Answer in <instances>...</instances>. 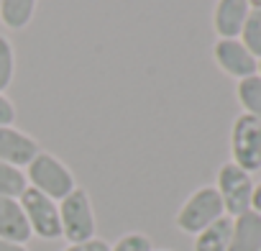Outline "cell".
I'll use <instances>...</instances> for the list:
<instances>
[{
  "instance_id": "1",
  "label": "cell",
  "mask_w": 261,
  "mask_h": 251,
  "mask_svg": "<svg viewBox=\"0 0 261 251\" xmlns=\"http://www.w3.org/2000/svg\"><path fill=\"white\" fill-rule=\"evenodd\" d=\"M26 180L31 182L34 190L44 192L46 197L51 200H64L74 187V174L69 172V167L64 162H59L54 154H46V152H39L36 159L29 164V172H26Z\"/></svg>"
},
{
  "instance_id": "2",
  "label": "cell",
  "mask_w": 261,
  "mask_h": 251,
  "mask_svg": "<svg viewBox=\"0 0 261 251\" xmlns=\"http://www.w3.org/2000/svg\"><path fill=\"white\" fill-rule=\"evenodd\" d=\"M59 223H62V236L69 243H82L95 238V213L90 195L82 187H74L64 200H59Z\"/></svg>"
},
{
  "instance_id": "3",
  "label": "cell",
  "mask_w": 261,
  "mask_h": 251,
  "mask_svg": "<svg viewBox=\"0 0 261 251\" xmlns=\"http://www.w3.org/2000/svg\"><path fill=\"white\" fill-rule=\"evenodd\" d=\"M223 215H225V208H223V200H220L218 190L215 187H200L179 208L177 225H179V231L197 236L200 231H205L207 225H213Z\"/></svg>"
},
{
  "instance_id": "4",
  "label": "cell",
  "mask_w": 261,
  "mask_h": 251,
  "mask_svg": "<svg viewBox=\"0 0 261 251\" xmlns=\"http://www.w3.org/2000/svg\"><path fill=\"white\" fill-rule=\"evenodd\" d=\"M230 152H233V164L241 167L243 172H256L261 169V120L243 113L233 120L230 131Z\"/></svg>"
},
{
  "instance_id": "5",
  "label": "cell",
  "mask_w": 261,
  "mask_h": 251,
  "mask_svg": "<svg viewBox=\"0 0 261 251\" xmlns=\"http://www.w3.org/2000/svg\"><path fill=\"white\" fill-rule=\"evenodd\" d=\"M26 218H29V225H31V233L44 238V241H54L62 236V223H59V203L46 197L44 192L34 190V187H26L23 195L18 197Z\"/></svg>"
},
{
  "instance_id": "6",
  "label": "cell",
  "mask_w": 261,
  "mask_h": 251,
  "mask_svg": "<svg viewBox=\"0 0 261 251\" xmlns=\"http://www.w3.org/2000/svg\"><path fill=\"white\" fill-rule=\"evenodd\" d=\"M218 195L223 200V208L228 215L238 218L251 210V197H253V182L251 174L236 167L233 162L223 164L218 172Z\"/></svg>"
},
{
  "instance_id": "7",
  "label": "cell",
  "mask_w": 261,
  "mask_h": 251,
  "mask_svg": "<svg viewBox=\"0 0 261 251\" xmlns=\"http://www.w3.org/2000/svg\"><path fill=\"white\" fill-rule=\"evenodd\" d=\"M213 57L218 67L236 80H246L258 72V59L241 44V39H218L213 46Z\"/></svg>"
},
{
  "instance_id": "8",
  "label": "cell",
  "mask_w": 261,
  "mask_h": 251,
  "mask_svg": "<svg viewBox=\"0 0 261 251\" xmlns=\"http://www.w3.org/2000/svg\"><path fill=\"white\" fill-rule=\"evenodd\" d=\"M41 149L36 139L13 129V126H0V162L21 169V167H29Z\"/></svg>"
},
{
  "instance_id": "9",
  "label": "cell",
  "mask_w": 261,
  "mask_h": 251,
  "mask_svg": "<svg viewBox=\"0 0 261 251\" xmlns=\"http://www.w3.org/2000/svg\"><path fill=\"white\" fill-rule=\"evenodd\" d=\"M31 236L34 233L21 203L16 197H0V238L26 246Z\"/></svg>"
},
{
  "instance_id": "10",
  "label": "cell",
  "mask_w": 261,
  "mask_h": 251,
  "mask_svg": "<svg viewBox=\"0 0 261 251\" xmlns=\"http://www.w3.org/2000/svg\"><path fill=\"white\" fill-rule=\"evenodd\" d=\"M248 13H251V6L246 0H218L215 16H213L218 36L220 39H238Z\"/></svg>"
},
{
  "instance_id": "11",
  "label": "cell",
  "mask_w": 261,
  "mask_h": 251,
  "mask_svg": "<svg viewBox=\"0 0 261 251\" xmlns=\"http://www.w3.org/2000/svg\"><path fill=\"white\" fill-rule=\"evenodd\" d=\"M228 251H261V215L248 210L233 220Z\"/></svg>"
},
{
  "instance_id": "12",
  "label": "cell",
  "mask_w": 261,
  "mask_h": 251,
  "mask_svg": "<svg viewBox=\"0 0 261 251\" xmlns=\"http://www.w3.org/2000/svg\"><path fill=\"white\" fill-rule=\"evenodd\" d=\"M230 231H233V218L223 215L205 231L195 236V251H228L230 243Z\"/></svg>"
},
{
  "instance_id": "13",
  "label": "cell",
  "mask_w": 261,
  "mask_h": 251,
  "mask_svg": "<svg viewBox=\"0 0 261 251\" xmlns=\"http://www.w3.org/2000/svg\"><path fill=\"white\" fill-rule=\"evenodd\" d=\"M36 13V0H0V21L18 31L31 23Z\"/></svg>"
},
{
  "instance_id": "14",
  "label": "cell",
  "mask_w": 261,
  "mask_h": 251,
  "mask_svg": "<svg viewBox=\"0 0 261 251\" xmlns=\"http://www.w3.org/2000/svg\"><path fill=\"white\" fill-rule=\"evenodd\" d=\"M236 92H238V103L243 105V110L261 120V77L253 74V77L238 80V90Z\"/></svg>"
},
{
  "instance_id": "15",
  "label": "cell",
  "mask_w": 261,
  "mask_h": 251,
  "mask_svg": "<svg viewBox=\"0 0 261 251\" xmlns=\"http://www.w3.org/2000/svg\"><path fill=\"white\" fill-rule=\"evenodd\" d=\"M26 187H29V180L18 167L0 162V197H16L18 200Z\"/></svg>"
},
{
  "instance_id": "16",
  "label": "cell",
  "mask_w": 261,
  "mask_h": 251,
  "mask_svg": "<svg viewBox=\"0 0 261 251\" xmlns=\"http://www.w3.org/2000/svg\"><path fill=\"white\" fill-rule=\"evenodd\" d=\"M241 44L256 57L261 59V8H253L241 29Z\"/></svg>"
},
{
  "instance_id": "17",
  "label": "cell",
  "mask_w": 261,
  "mask_h": 251,
  "mask_svg": "<svg viewBox=\"0 0 261 251\" xmlns=\"http://www.w3.org/2000/svg\"><path fill=\"white\" fill-rule=\"evenodd\" d=\"M13 72H16V54H13V44L0 36V92H3L11 82H13Z\"/></svg>"
},
{
  "instance_id": "18",
  "label": "cell",
  "mask_w": 261,
  "mask_h": 251,
  "mask_svg": "<svg viewBox=\"0 0 261 251\" xmlns=\"http://www.w3.org/2000/svg\"><path fill=\"white\" fill-rule=\"evenodd\" d=\"M110 251H154V246H151V238L144 233H128V236L118 238L110 246Z\"/></svg>"
},
{
  "instance_id": "19",
  "label": "cell",
  "mask_w": 261,
  "mask_h": 251,
  "mask_svg": "<svg viewBox=\"0 0 261 251\" xmlns=\"http://www.w3.org/2000/svg\"><path fill=\"white\" fill-rule=\"evenodd\" d=\"M64 251H110V243L102 241V238H90V241H82V243H69Z\"/></svg>"
},
{
  "instance_id": "20",
  "label": "cell",
  "mask_w": 261,
  "mask_h": 251,
  "mask_svg": "<svg viewBox=\"0 0 261 251\" xmlns=\"http://www.w3.org/2000/svg\"><path fill=\"white\" fill-rule=\"evenodd\" d=\"M13 120H16V108L3 92H0V126H13Z\"/></svg>"
},
{
  "instance_id": "21",
  "label": "cell",
  "mask_w": 261,
  "mask_h": 251,
  "mask_svg": "<svg viewBox=\"0 0 261 251\" xmlns=\"http://www.w3.org/2000/svg\"><path fill=\"white\" fill-rule=\"evenodd\" d=\"M251 210L261 215V182L253 187V197H251Z\"/></svg>"
},
{
  "instance_id": "22",
  "label": "cell",
  "mask_w": 261,
  "mask_h": 251,
  "mask_svg": "<svg viewBox=\"0 0 261 251\" xmlns=\"http://www.w3.org/2000/svg\"><path fill=\"white\" fill-rule=\"evenodd\" d=\"M0 251H29L23 243H13V241H6L0 238Z\"/></svg>"
},
{
  "instance_id": "23",
  "label": "cell",
  "mask_w": 261,
  "mask_h": 251,
  "mask_svg": "<svg viewBox=\"0 0 261 251\" xmlns=\"http://www.w3.org/2000/svg\"><path fill=\"white\" fill-rule=\"evenodd\" d=\"M246 3H248L251 8H261V0H246Z\"/></svg>"
},
{
  "instance_id": "24",
  "label": "cell",
  "mask_w": 261,
  "mask_h": 251,
  "mask_svg": "<svg viewBox=\"0 0 261 251\" xmlns=\"http://www.w3.org/2000/svg\"><path fill=\"white\" fill-rule=\"evenodd\" d=\"M256 74H258V77H261V59H258V72H256Z\"/></svg>"
}]
</instances>
